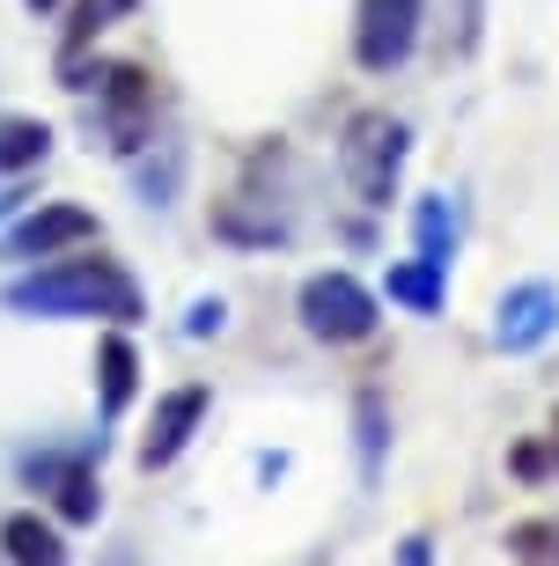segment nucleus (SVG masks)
<instances>
[{"label":"nucleus","mask_w":559,"mask_h":566,"mask_svg":"<svg viewBox=\"0 0 559 566\" xmlns=\"http://www.w3.org/2000/svg\"><path fill=\"white\" fill-rule=\"evenodd\" d=\"M0 310L15 316H44V324H66V316H104V324H141L147 294L141 280L125 273L118 258H44L38 273H22L0 287Z\"/></svg>","instance_id":"1"},{"label":"nucleus","mask_w":559,"mask_h":566,"mask_svg":"<svg viewBox=\"0 0 559 566\" xmlns=\"http://www.w3.org/2000/svg\"><path fill=\"white\" fill-rule=\"evenodd\" d=\"M405 155H413V126L391 118V111H353L346 133H339V177H346V191L369 213H383L397 199Z\"/></svg>","instance_id":"2"},{"label":"nucleus","mask_w":559,"mask_h":566,"mask_svg":"<svg viewBox=\"0 0 559 566\" xmlns=\"http://www.w3.org/2000/svg\"><path fill=\"white\" fill-rule=\"evenodd\" d=\"M294 316H302V332H310L317 346H369L375 324H383V294H375L369 280H353L346 265H332V273L302 280Z\"/></svg>","instance_id":"3"},{"label":"nucleus","mask_w":559,"mask_h":566,"mask_svg":"<svg viewBox=\"0 0 559 566\" xmlns=\"http://www.w3.org/2000/svg\"><path fill=\"white\" fill-rule=\"evenodd\" d=\"M96 82V111H89V126L104 133L111 155H147L155 147V82H147V66H96L89 74ZM74 82V88H89Z\"/></svg>","instance_id":"4"},{"label":"nucleus","mask_w":559,"mask_h":566,"mask_svg":"<svg viewBox=\"0 0 559 566\" xmlns=\"http://www.w3.org/2000/svg\"><path fill=\"white\" fill-rule=\"evenodd\" d=\"M420 15H427V0H361L353 8V60H361V74H397L413 60Z\"/></svg>","instance_id":"5"},{"label":"nucleus","mask_w":559,"mask_h":566,"mask_svg":"<svg viewBox=\"0 0 559 566\" xmlns=\"http://www.w3.org/2000/svg\"><path fill=\"white\" fill-rule=\"evenodd\" d=\"M96 243V213L74 207V199H52V207H30L15 229H0V258L8 265H38V258H66Z\"/></svg>","instance_id":"6"},{"label":"nucleus","mask_w":559,"mask_h":566,"mask_svg":"<svg viewBox=\"0 0 559 566\" xmlns=\"http://www.w3.org/2000/svg\"><path fill=\"white\" fill-rule=\"evenodd\" d=\"M207 412H214L207 382H177V390H163V398H155V420H147V441H141V471H169V463L191 449V434H199Z\"/></svg>","instance_id":"7"},{"label":"nucleus","mask_w":559,"mask_h":566,"mask_svg":"<svg viewBox=\"0 0 559 566\" xmlns=\"http://www.w3.org/2000/svg\"><path fill=\"white\" fill-rule=\"evenodd\" d=\"M552 332H559V287L552 280H516L494 302V346L500 354H538Z\"/></svg>","instance_id":"8"},{"label":"nucleus","mask_w":559,"mask_h":566,"mask_svg":"<svg viewBox=\"0 0 559 566\" xmlns=\"http://www.w3.org/2000/svg\"><path fill=\"white\" fill-rule=\"evenodd\" d=\"M214 235H221V243H236V251H280V243H294V213H288V199L236 191V199H221V207H214Z\"/></svg>","instance_id":"9"},{"label":"nucleus","mask_w":559,"mask_h":566,"mask_svg":"<svg viewBox=\"0 0 559 566\" xmlns=\"http://www.w3.org/2000/svg\"><path fill=\"white\" fill-rule=\"evenodd\" d=\"M383 294L413 316H442V302H449V265H435V258H420V251L397 258L391 273H383Z\"/></svg>","instance_id":"10"},{"label":"nucleus","mask_w":559,"mask_h":566,"mask_svg":"<svg viewBox=\"0 0 559 566\" xmlns=\"http://www.w3.org/2000/svg\"><path fill=\"white\" fill-rule=\"evenodd\" d=\"M0 559H8V566H66L60 523H44V515H30V507H15V515L0 523Z\"/></svg>","instance_id":"11"},{"label":"nucleus","mask_w":559,"mask_h":566,"mask_svg":"<svg viewBox=\"0 0 559 566\" xmlns=\"http://www.w3.org/2000/svg\"><path fill=\"white\" fill-rule=\"evenodd\" d=\"M133 390H141V354H133V338L125 332L96 338V405H104V420H118L125 405H133Z\"/></svg>","instance_id":"12"},{"label":"nucleus","mask_w":559,"mask_h":566,"mask_svg":"<svg viewBox=\"0 0 559 566\" xmlns=\"http://www.w3.org/2000/svg\"><path fill=\"white\" fill-rule=\"evenodd\" d=\"M353 457H361V485H383V457H391V405L361 390L353 398Z\"/></svg>","instance_id":"13"},{"label":"nucleus","mask_w":559,"mask_h":566,"mask_svg":"<svg viewBox=\"0 0 559 566\" xmlns=\"http://www.w3.org/2000/svg\"><path fill=\"white\" fill-rule=\"evenodd\" d=\"M413 243H420V258H435V265L456 258V207H449V191L413 199Z\"/></svg>","instance_id":"14"},{"label":"nucleus","mask_w":559,"mask_h":566,"mask_svg":"<svg viewBox=\"0 0 559 566\" xmlns=\"http://www.w3.org/2000/svg\"><path fill=\"white\" fill-rule=\"evenodd\" d=\"M52 501H60V523H96L104 515V485H96L89 457H66V471L52 479Z\"/></svg>","instance_id":"15"},{"label":"nucleus","mask_w":559,"mask_h":566,"mask_svg":"<svg viewBox=\"0 0 559 566\" xmlns=\"http://www.w3.org/2000/svg\"><path fill=\"white\" fill-rule=\"evenodd\" d=\"M44 155H52V126L44 118H0V177L38 169Z\"/></svg>","instance_id":"16"},{"label":"nucleus","mask_w":559,"mask_h":566,"mask_svg":"<svg viewBox=\"0 0 559 566\" xmlns=\"http://www.w3.org/2000/svg\"><path fill=\"white\" fill-rule=\"evenodd\" d=\"M508 552L522 566H559V515H530V523L508 530Z\"/></svg>","instance_id":"17"},{"label":"nucleus","mask_w":559,"mask_h":566,"mask_svg":"<svg viewBox=\"0 0 559 566\" xmlns=\"http://www.w3.org/2000/svg\"><path fill=\"white\" fill-rule=\"evenodd\" d=\"M221 324H228V302H221V294H191V310H185V324H177V332H185V338H214Z\"/></svg>","instance_id":"18"},{"label":"nucleus","mask_w":559,"mask_h":566,"mask_svg":"<svg viewBox=\"0 0 559 566\" xmlns=\"http://www.w3.org/2000/svg\"><path fill=\"white\" fill-rule=\"evenodd\" d=\"M391 566H435V537H427V530H413V537H397Z\"/></svg>","instance_id":"19"},{"label":"nucleus","mask_w":559,"mask_h":566,"mask_svg":"<svg viewBox=\"0 0 559 566\" xmlns=\"http://www.w3.org/2000/svg\"><path fill=\"white\" fill-rule=\"evenodd\" d=\"M258 479H266V485L288 479V449H266V457H258Z\"/></svg>","instance_id":"20"},{"label":"nucleus","mask_w":559,"mask_h":566,"mask_svg":"<svg viewBox=\"0 0 559 566\" xmlns=\"http://www.w3.org/2000/svg\"><path fill=\"white\" fill-rule=\"evenodd\" d=\"M516 471L522 479H545V449H516Z\"/></svg>","instance_id":"21"},{"label":"nucleus","mask_w":559,"mask_h":566,"mask_svg":"<svg viewBox=\"0 0 559 566\" xmlns=\"http://www.w3.org/2000/svg\"><path fill=\"white\" fill-rule=\"evenodd\" d=\"M15 199H22V191H0V213H8V207H15Z\"/></svg>","instance_id":"22"},{"label":"nucleus","mask_w":559,"mask_h":566,"mask_svg":"<svg viewBox=\"0 0 559 566\" xmlns=\"http://www.w3.org/2000/svg\"><path fill=\"white\" fill-rule=\"evenodd\" d=\"M30 8H38V15H44V8H60V0H30Z\"/></svg>","instance_id":"23"},{"label":"nucleus","mask_w":559,"mask_h":566,"mask_svg":"<svg viewBox=\"0 0 559 566\" xmlns=\"http://www.w3.org/2000/svg\"><path fill=\"white\" fill-rule=\"evenodd\" d=\"M552 449H559V420H552Z\"/></svg>","instance_id":"24"},{"label":"nucleus","mask_w":559,"mask_h":566,"mask_svg":"<svg viewBox=\"0 0 559 566\" xmlns=\"http://www.w3.org/2000/svg\"><path fill=\"white\" fill-rule=\"evenodd\" d=\"M0 566H8V559H0Z\"/></svg>","instance_id":"25"}]
</instances>
